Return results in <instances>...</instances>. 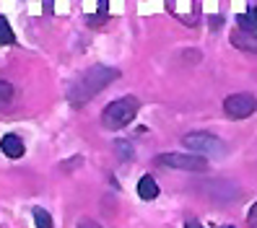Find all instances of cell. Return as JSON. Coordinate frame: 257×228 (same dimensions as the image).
<instances>
[{
  "label": "cell",
  "instance_id": "6da1fadb",
  "mask_svg": "<svg viewBox=\"0 0 257 228\" xmlns=\"http://www.w3.org/2000/svg\"><path fill=\"white\" fill-rule=\"evenodd\" d=\"M117 78H119V70L107 68V65H96V68H91V70L81 73V78L75 81V83L70 86V91H68L70 106H83L88 99H94L99 91H104V88H107L112 81H117Z\"/></svg>",
  "mask_w": 257,
  "mask_h": 228
},
{
  "label": "cell",
  "instance_id": "7a4b0ae2",
  "mask_svg": "<svg viewBox=\"0 0 257 228\" xmlns=\"http://www.w3.org/2000/svg\"><path fill=\"white\" fill-rule=\"evenodd\" d=\"M138 109H141V101L138 99H135V96H122V99H117V101L104 106L101 125L107 127V130H122V127H127L133 119H135Z\"/></svg>",
  "mask_w": 257,
  "mask_h": 228
},
{
  "label": "cell",
  "instance_id": "3957f363",
  "mask_svg": "<svg viewBox=\"0 0 257 228\" xmlns=\"http://www.w3.org/2000/svg\"><path fill=\"white\" fill-rule=\"evenodd\" d=\"M159 166H169V169H185V171H205L208 161L198 153H161L156 158Z\"/></svg>",
  "mask_w": 257,
  "mask_h": 228
},
{
  "label": "cell",
  "instance_id": "277c9868",
  "mask_svg": "<svg viewBox=\"0 0 257 228\" xmlns=\"http://www.w3.org/2000/svg\"><path fill=\"white\" fill-rule=\"evenodd\" d=\"M185 148H190L198 156H208V153H223V143L210 132H190L185 135Z\"/></svg>",
  "mask_w": 257,
  "mask_h": 228
},
{
  "label": "cell",
  "instance_id": "5b68a950",
  "mask_svg": "<svg viewBox=\"0 0 257 228\" xmlns=\"http://www.w3.org/2000/svg\"><path fill=\"white\" fill-rule=\"evenodd\" d=\"M223 109L231 119H247L254 114L257 109V99L252 94H231L229 99L223 101Z\"/></svg>",
  "mask_w": 257,
  "mask_h": 228
},
{
  "label": "cell",
  "instance_id": "8992f818",
  "mask_svg": "<svg viewBox=\"0 0 257 228\" xmlns=\"http://www.w3.org/2000/svg\"><path fill=\"white\" fill-rule=\"evenodd\" d=\"M138 197L146 200V202H151V200H156V197H159V184H156V179L151 174L141 176V181H138Z\"/></svg>",
  "mask_w": 257,
  "mask_h": 228
},
{
  "label": "cell",
  "instance_id": "52a82bcc",
  "mask_svg": "<svg viewBox=\"0 0 257 228\" xmlns=\"http://www.w3.org/2000/svg\"><path fill=\"white\" fill-rule=\"evenodd\" d=\"M0 148H3V153L8 158H21L24 156V140L19 135H6V138L0 140Z\"/></svg>",
  "mask_w": 257,
  "mask_h": 228
},
{
  "label": "cell",
  "instance_id": "ba28073f",
  "mask_svg": "<svg viewBox=\"0 0 257 228\" xmlns=\"http://www.w3.org/2000/svg\"><path fill=\"white\" fill-rule=\"evenodd\" d=\"M231 44L236 50H244V52H257V34H247V32H234L231 34Z\"/></svg>",
  "mask_w": 257,
  "mask_h": 228
},
{
  "label": "cell",
  "instance_id": "9c48e42d",
  "mask_svg": "<svg viewBox=\"0 0 257 228\" xmlns=\"http://www.w3.org/2000/svg\"><path fill=\"white\" fill-rule=\"evenodd\" d=\"M236 24L241 26V32H247V34H257V11H249L244 13V16H239Z\"/></svg>",
  "mask_w": 257,
  "mask_h": 228
},
{
  "label": "cell",
  "instance_id": "30bf717a",
  "mask_svg": "<svg viewBox=\"0 0 257 228\" xmlns=\"http://www.w3.org/2000/svg\"><path fill=\"white\" fill-rule=\"evenodd\" d=\"M13 104V86L8 81H0V112Z\"/></svg>",
  "mask_w": 257,
  "mask_h": 228
},
{
  "label": "cell",
  "instance_id": "8fae6325",
  "mask_svg": "<svg viewBox=\"0 0 257 228\" xmlns=\"http://www.w3.org/2000/svg\"><path fill=\"white\" fill-rule=\"evenodd\" d=\"M13 29H11V24H8V19L6 16H0V47H6V44H13Z\"/></svg>",
  "mask_w": 257,
  "mask_h": 228
},
{
  "label": "cell",
  "instance_id": "7c38bea8",
  "mask_svg": "<svg viewBox=\"0 0 257 228\" xmlns=\"http://www.w3.org/2000/svg\"><path fill=\"white\" fill-rule=\"evenodd\" d=\"M34 223L37 228H52V218L44 207H34Z\"/></svg>",
  "mask_w": 257,
  "mask_h": 228
},
{
  "label": "cell",
  "instance_id": "4fadbf2b",
  "mask_svg": "<svg viewBox=\"0 0 257 228\" xmlns=\"http://www.w3.org/2000/svg\"><path fill=\"white\" fill-rule=\"evenodd\" d=\"M107 8H109V3H107V0H101V3H99V16L96 19H86L88 24H101L104 19H107Z\"/></svg>",
  "mask_w": 257,
  "mask_h": 228
},
{
  "label": "cell",
  "instance_id": "5bb4252c",
  "mask_svg": "<svg viewBox=\"0 0 257 228\" xmlns=\"http://www.w3.org/2000/svg\"><path fill=\"white\" fill-rule=\"evenodd\" d=\"M247 223H249V228H257V202L249 207V215H247Z\"/></svg>",
  "mask_w": 257,
  "mask_h": 228
},
{
  "label": "cell",
  "instance_id": "9a60e30c",
  "mask_svg": "<svg viewBox=\"0 0 257 228\" xmlns=\"http://www.w3.org/2000/svg\"><path fill=\"white\" fill-rule=\"evenodd\" d=\"M117 150H119V153H122V156H119L122 161H125V158H130V148H127L125 143H117Z\"/></svg>",
  "mask_w": 257,
  "mask_h": 228
},
{
  "label": "cell",
  "instance_id": "2e32d148",
  "mask_svg": "<svg viewBox=\"0 0 257 228\" xmlns=\"http://www.w3.org/2000/svg\"><path fill=\"white\" fill-rule=\"evenodd\" d=\"M78 228H101V225H99L96 220H81V223H78Z\"/></svg>",
  "mask_w": 257,
  "mask_h": 228
},
{
  "label": "cell",
  "instance_id": "e0dca14e",
  "mask_svg": "<svg viewBox=\"0 0 257 228\" xmlns=\"http://www.w3.org/2000/svg\"><path fill=\"white\" fill-rule=\"evenodd\" d=\"M185 228H203V225H200V220H195V218H190V220L185 223Z\"/></svg>",
  "mask_w": 257,
  "mask_h": 228
},
{
  "label": "cell",
  "instance_id": "ac0fdd59",
  "mask_svg": "<svg viewBox=\"0 0 257 228\" xmlns=\"http://www.w3.org/2000/svg\"><path fill=\"white\" fill-rule=\"evenodd\" d=\"M221 228H234V225H221Z\"/></svg>",
  "mask_w": 257,
  "mask_h": 228
}]
</instances>
